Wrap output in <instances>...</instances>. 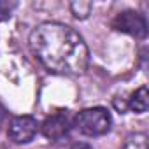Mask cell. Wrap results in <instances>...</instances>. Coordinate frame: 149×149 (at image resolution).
<instances>
[{"mask_svg":"<svg viewBox=\"0 0 149 149\" xmlns=\"http://www.w3.org/2000/svg\"><path fill=\"white\" fill-rule=\"evenodd\" d=\"M112 28L123 33H128L132 37L137 39H144L147 35V21L144 18V14H140L139 11H121L116 14V18L112 19Z\"/></svg>","mask_w":149,"mask_h":149,"instance_id":"3","label":"cell"},{"mask_svg":"<svg viewBox=\"0 0 149 149\" xmlns=\"http://www.w3.org/2000/svg\"><path fill=\"white\" fill-rule=\"evenodd\" d=\"M2 119H4V109L0 107V123H2Z\"/></svg>","mask_w":149,"mask_h":149,"instance_id":"11","label":"cell"},{"mask_svg":"<svg viewBox=\"0 0 149 149\" xmlns=\"http://www.w3.org/2000/svg\"><path fill=\"white\" fill-rule=\"evenodd\" d=\"M16 2H7V0H0V21L11 18L13 11L16 9Z\"/></svg>","mask_w":149,"mask_h":149,"instance_id":"9","label":"cell"},{"mask_svg":"<svg viewBox=\"0 0 149 149\" xmlns=\"http://www.w3.org/2000/svg\"><path fill=\"white\" fill-rule=\"evenodd\" d=\"M125 107L130 109V111H133V112H137V114L146 112V111L149 109V93H147V86H140L139 90H135V91L130 95V98H128V102H126Z\"/></svg>","mask_w":149,"mask_h":149,"instance_id":"6","label":"cell"},{"mask_svg":"<svg viewBox=\"0 0 149 149\" xmlns=\"http://www.w3.org/2000/svg\"><path fill=\"white\" fill-rule=\"evenodd\" d=\"M72 126H74V119H72L70 112L67 109H61V111L53 112L51 116H47L42 121L40 132L49 140H60V139L67 137V133L70 132Z\"/></svg>","mask_w":149,"mask_h":149,"instance_id":"4","label":"cell"},{"mask_svg":"<svg viewBox=\"0 0 149 149\" xmlns=\"http://www.w3.org/2000/svg\"><path fill=\"white\" fill-rule=\"evenodd\" d=\"M39 130V123L33 116H16L11 119L7 128V137L14 144H28Z\"/></svg>","mask_w":149,"mask_h":149,"instance_id":"5","label":"cell"},{"mask_svg":"<svg viewBox=\"0 0 149 149\" xmlns=\"http://www.w3.org/2000/svg\"><path fill=\"white\" fill-rule=\"evenodd\" d=\"M28 42L33 56L53 74L81 76L88 68V46L68 25L58 21L40 23L32 30Z\"/></svg>","mask_w":149,"mask_h":149,"instance_id":"1","label":"cell"},{"mask_svg":"<svg viewBox=\"0 0 149 149\" xmlns=\"http://www.w3.org/2000/svg\"><path fill=\"white\" fill-rule=\"evenodd\" d=\"M91 7H93L91 2H83V0H77V2L70 4V11L77 19H86L91 13Z\"/></svg>","mask_w":149,"mask_h":149,"instance_id":"8","label":"cell"},{"mask_svg":"<svg viewBox=\"0 0 149 149\" xmlns=\"http://www.w3.org/2000/svg\"><path fill=\"white\" fill-rule=\"evenodd\" d=\"M68 149H93L90 144H86V142H77V144H74V146H70Z\"/></svg>","mask_w":149,"mask_h":149,"instance_id":"10","label":"cell"},{"mask_svg":"<svg viewBox=\"0 0 149 149\" xmlns=\"http://www.w3.org/2000/svg\"><path fill=\"white\" fill-rule=\"evenodd\" d=\"M74 126H76L83 135L88 137H100L105 135L112 126L111 112L105 107H88L74 118Z\"/></svg>","mask_w":149,"mask_h":149,"instance_id":"2","label":"cell"},{"mask_svg":"<svg viewBox=\"0 0 149 149\" xmlns=\"http://www.w3.org/2000/svg\"><path fill=\"white\" fill-rule=\"evenodd\" d=\"M121 149H147V135L140 132L128 135Z\"/></svg>","mask_w":149,"mask_h":149,"instance_id":"7","label":"cell"}]
</instances>
